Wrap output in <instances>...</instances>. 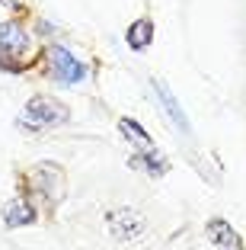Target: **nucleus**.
I'll return each mask as SVG.
<instances>
[{
	"label": "nucleus",
	"instance_id": "nucleus-13",
	"mask_svg": "<svg viewBox=\"0 0 246 250\" xmlns=\"http://www.w3.org/2000/svg\"><path fill=\"white\" fill-rule=\"evenodd\" d=\"M22 71H26L22 61H13V58H7V55H0V74H22Z\"/></svg>",
	"mask_w": 246,
	"mask_h": 250
},
{
	"label": "nucleus",
	"instance_id": "nucleus-7",
	"mask_svg": "<svg viewBox=\"0 0 246 250\" xmlns=\"http://www.w3.org/2000/svg\"><path fill=\"white\" fill-rule=\"evenodd\" d=\"M36 221H38V208H36V202H32L26 192L13 196L7 206H3V225H7L10 231L29 228V225H36Z\"/></svg>",
	"mask_w": 246,
	"mask_h": 250
},
{
	"label": "nucleus",
	"instance_id": "nucleus-6",
	"mask_svg": "<svg viewBox=\"0 0 246 250\" xmlns=\"http://www.w3.org/2000/svg\"><path fill=\"white\" fill-rule=\"evenodd\" d=\"M0 55H7L13 61H22L29 55V32L16 20L0 22Z\"/></svg>",
	"mask_w": 246,
	"mask_h": 250
},
{
	"label": "nucleus",
	"instance_id": "nucleus-5",
	"mask_svg": "<svg viewBox=\"0 0 246 250\" xmlns=\"http://www.w3.org/2000/svg\"><path fill=\"white\" fill-rule=\"evenodd\" d=\"M151 87H153V93H157V100H160V109H163V116L170 119V125H173V128L182 135V138H192V122H189L186 109L179 106L176 93L167 87V81H160V77H153V81H151Z\"/></svg>",
	"mask_w": 246,
	"mask_h": 250
},
{
	"label": "nucleus",
	"instance_id": "nucleus-4",
	"mask_svg": "<svg viewBox=\"0 0 246 250\" xmlns=\"http://www.w3.org/2000/svg\"><path fill=\"white\" fill-rule=\"evenodd\" d=\"M45 55H48L51 77H55L58 83H67V87H71V83H83L90 77V67L83 64L74 52H67L64 45H51Z\"/></svg>",
	"mask_w": 246,
	"mask_h": 250
},
{
	"label": "nucleus",
	"instance_id": "nucleus-8",
	"mask_svg": "<svg viewBox=\"0 0 246 250\" xmlns=\"http://www.w3.org/2000/svg\"><path fill=\"white\" fill-rule=\"evenodd\" d=\"M128 167L131 170H141L144 177L151 180H160L170 173V161L163 151H157V147H144V151H134V154H128Z\"/></svg>",
	"mask_w": 246,
	"mask_h": 250
},
{
	"label": "nucleus",
	"instance_id": "nucleus-12",
	"mask_svg": "<svg viewBox=\"0 0 246 250\" xmlns=\"http://www.w3.org/2000/svg\"><path fill=\"white\" fill-rule=\"evenodd\" d=\"M16 128H19V132H29V135H38V132H42V125H38L36 119H29L26 112H22V116H16Z\"/></svg>",
	"mask_w": 246,
	"mask_h": 250
},
{
	"label": "nucleus",
	"instance_id": "nucleus-10",
	"mask_svg": "<svg viewBox=\"0 0 246 250\" xmlns=\"http://www.w3.org/2000/svg\"><path fill=\"white\" fill-rule=\"evenodd\" d=\"M153 32H157V22L151 16H138V20L128 22V29H125V45H128L131 52H147L153 45Z\"/></svg>",
	"mask_w": 246,
	"mask_h": 250
},
{
	"label": "nucleus",
	"instance_id": "nucleus-9",
	"mask_svg": "<svg viewBox=\"0 0 246 250\" xmlns=\"http://www.w3.org/2000/svg\"><path fill=\"white\" fill-rule=\"evenodd\" d=\"M205 237H208V244H214L221 250H246L240 231L227 218H208L205 221Z\"/></svg>",
	"mask_w": 246,
	"mask_h": 250
},
{
	"label": "nucleus",
	"instance_id": "nucleus-11",
	"mask_svg": "<svg viewBox=\"0 0 246 250\" xmlns=\"http://www.w3.org/2000/svg\"><path fill=\"white\" fill-rule=\"evenodd\" d=\"M118 132H122L128 141H134L138 147H153V135L147 132V128L138 122V119H128V116H122V119H118Z\"/></svg>",
	"mask_w": 246,
	"mask_h": 250
},
{
	"label": "nucleus",
	"instance_id": "nucleus-2",
	"mask_svg": "<svg viewBox=\"0 0 246 250\" xmlns=\"http://www.w3.org/2000/svg\"><path fill=\"white\" fill-rule=\"evenodd\" d=\"M106 228L118 244H134L147 234V218L131 206H115L106 212Z\"/></svg>",
	"mask_w": 246,
	"mask_h": 250
},
{
	"label": "nucleus",
	"instance_id": "nucleus-1",
	"mask_svg": "<svg viewBox=\"0 0 246 250\" xmlns=\"http://www.w3.org/2000/svg\"><path fill=\"white\" fill-rule=\"evenodd\" d=\"M26 180H29L32 192L42 199V206L48 208H58L67 196V173L61 164L55 161H38L26 170Z\"/></svg>",
	"mask_w": 246,
	"mask_h": 250
},
{
	"label": "nucleus",
	"instance_id": "nucleus-3",
	"mask_svg": "<svg viewBox=\"0 0 246 250\" xmlns=\"http://www.w3.org/2000/svg\"><path fill=\"white\" fill-rule=\"evenodd\" d=\"M22 112L29 119H36L42 128H61V125L71 122V106H64L61 100H55V96H48V93L29 96Z\"/></svg>",
	"mask_w": 246,
	"mask_h": 250
}]
</instances>
